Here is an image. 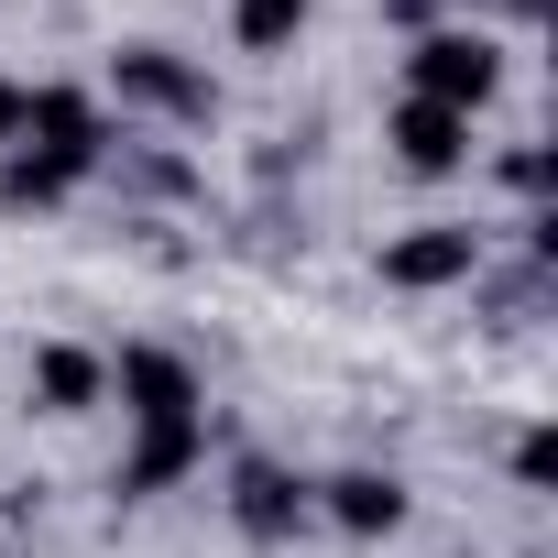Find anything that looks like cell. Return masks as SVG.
Returning a JSON list of instances; mask_svg holds the SVG:
<instances>
[{
    "instance_id": "obj_1",
    "label": "cell",
    "mask_w": 558,
    "mask_h": 558,
    "mask_svg": "<svg viewBox=\"0 0 558 558\" xmlns=\"http://www.w3.org/2000/svg\"><path fill=\"white\" fill-rule=\"evenodd\" d=\"M493 88H504V45H493V34H471V23H427V34L405 45V99H438V110L482 121Z\"/></svg>"
},
{
    "instance_id": "obj_2",
    "label": "cell",
    "mask_w": 558,
    "mask_h": 558,
    "mask_svg": "<svg viewBox=\"0 0 558 558\" xmlns=\"http://www.w3.org/2000/svg\"><path fill=\"white\" fill-rule=\"evenodd\" d=\"M110 99L121 110H154V121H219V88H208V66H186L175 45H121L110 56Z\"/></svg>"
},
{
    "instance_id": "obj_3",
    "label": "cell",
    "mask_w": 558,
    "mask_h": 558,
    "mask_svg": "<svg viewBox=\"0 0 558 558\" xmlns=\"http://www.w3.org/2000/svg\"><path fill=\"white\" fill-rule=\"evenodd\" d=\"M110 143H121V132H110V110H99L88 88H34V121H23V154H45V165H56L66 186H88V175L110 165Z\"/></svg>"
},
{
    "instance_id": "obj_4",
    "label": "cell",
    "mask_w": 558,
    "mask_h": 558,
    "mask_svg": "<svg viewBox=\"0 0 558 558\" xmlns=\"http://www.w3.org/2000/svg\"><path fill=\"white\" fill-rule=\"evenodd\" d=\"M110 395H121V416H132V427H186V416H208L197 362H186V351H165V340H132V351L110 362Z\"/></svg>"
},
{
    "instance_id": "obj_5",
    "label": "cell",
    "mask_w": 558,
    "mask_h": 558,
    "mask_svg": "<svg viewBox=\"0 0 558 558\" xmlns=\"http://www.w3.org/2000/svg\"><path fill=\"white\" fill-rule=\"evenodd\" d=\"M471 274H482V230L471 219H416V230L384 241V286L395 296H449V286H471Z\"/></svg>"
},
{
    "instance_id": "obj_6",
    "label": "cell",
    "mask_w": 558,
    "mask_h": 558,
    "mask_svg": "<svg viewBox=\"0 0 558 558\" xmlns=\"http://www.w3.org/2000/svg\"><path fill=\"white\" fill-rule=\"evenodd\" d=\"M307 514H318V482L307 471H286V460H230V525L252 536V547H286V536H307Z\"/></svg>"
},
{
    "instance_id": "obj_7",
    "label": "cell",
    "mask_w": 558,
    "mask_h": 558,
    "mask_svg": "<svg viewBox=\"0 0 558 558\" xmlns=\"http://www.w3.org/2000/svg\"><path fill=\"white\" fill-rule=\"evenodd\" d=\"M384 143H395V165H405V175H460V165H471V121H460V110H438V99H395Z\"/></svg>"
},
{
    "instance_id": "obj_8",
    "label": "cell",
    "mask_w": 558,
    "mask_h": 558,
    "mask_svg": "<svg viewBox=\"0 0 558 558\" xmlns=\"http://www.w3.org/2000/svg\"><path fill=\"white\" fill-rule=\"evenodd\" d=\"M318 514H329L340 536H395V525H405V482L373 471V460H362V471H329V482H318Z\"/></svg>"
},
{
    "instance_id": "obj_9",
    "label": "cell",
    "mask_w": 558,
    "mask_h": 558,
    "mask_svg": "<svg viewBox=\"0 0 558 558\" xmlns=\"http://www.w3.org/2000/svg\"><path fill=\"white\" fill-rule=\"evenodd\" d=\"M99 395H110V362H99L88 340H45V351H34V405H45V416H88Z\"/></svg>"
},
{
    "instance_id": "obj_10",
    "label": "cell",
    "mask_w": 558,
    "mask_h": 558,
    "mask_svg": "<svg viewBox=\"0 0 558 558\" xmlns=\"http://www.w3.org/2000/svg\"><path fill=\"white\" fill-rule=\"evenodd\" d=\"M197 460H208V416H186V427H132L121 493H175V482H186Z\"/></svg>"
},
{
    "instance_id": "obj_11",
    "label": "cell",
    "mask_w": 558,
    "mask_h": 558,
    "mask_svg": "<svg viewBox=\"0 0 558 558\" xmlns=\"http://www.w3.org/2000/svg\"><path fill=\"white\" fill-rule=\"evenodd\" d=\"M307 12H318V0H230V45L241 56H296V34H307Z\"/></svg>"
},
{
    "instance_id": "obj_12",
    "label": "cell",
    "mask_w": 558,
    "mask_h": 558,
    "mask_svg": "<svg viewBox=\"0 0 558 558\" xmlns=\"http://www.w3.org/2000/svg\"><path fill=\"white\" fill-rule=\"evenodd\" d=\"M0 208H66V175H56L45 154L12 143V154H0Z\"/></svg>"
},
{
    "instance_id": "obj_13",
    "label": "cell",
    "mask_w": 558,
    "mask_h": 558,
    "mask_svg": "<svg viewBox=\"0 0 558 558\" xmlns=\"http://www.w3.org/2000/svg\"><path fill=\"white\" fill-rule=\"evenodd\" d=\"M547 471H558V438H547V427H525V438H514V482H525V493H547Z\"/></svg>"
},
{
    "instance_id": "obj_14",
    "label": "cell",
    "mask_w": 558,
    "mask_h": 558,
    "mask_svg": "<svg viewBox=\"0 0 558 558\" xmlns=\"http://www.w3.org/2000/svg\"><path fill=\"white\" fill-rule=\"evenodd\" d=\"M504 186H514V197H547V154L514 143V154H504Z\"/></svg>"
},
{
    "instance_id": "obj_15",
    "label": "cell",
    "mask_w": 558,
    "mask_h": 558,
    "mask_svg": "<svg viewBox=\"0 0 558 558\" xmlns=\"http://www.w3.org/2000/svg\"><path fill=\"white\" fill-rule=\"evenodd\" d=\"M23 121H34V88H23V77H0V154L23 143Z\"/></svg>"
},
{
    "instance_id": "obj_16",
    "label": "cell",
    "mask_w": 558,
    "mask_h": 558,
    "mask_svg": "<svg viewBox=\"0 0 558 558\" xmlns=\"http://www.w3.org/2000/svg\"><path fill=\"white\" fill-rule=\"evenodd\" d=\"M384 12H395V23H416V34H427V23H438V0H384Z\"/></svg>"
},
{
    "instance_id": "obj_17",
    "label": "cell",
    "mask_w": 558,
    "mask_h": 558,
    "mask_svg": "<svg viewBox=\"0 0 558 558\" xmlns=\"http://www.w3.org/2000/svg\"><path fill=\"white\" fill-rule=\"evenodd\" d=\"M504 12H514V23H536V12H547V0H504Z\"/></svg>"
},
{
    "instance_id": "obj_18",
    "label": "cell",
    "mask_w": 558,
    "mask_h": 558,
    "mask_svg": "<svg viewBox=\"0 0 558 558\" xmlns=\"http://www.w3.org/2000/svg\"><path fill=\"white\" fill-rule=\"evenodd\" d=\"M438 12H471V0H438Z\"/></svg>"
}]
</instances>
